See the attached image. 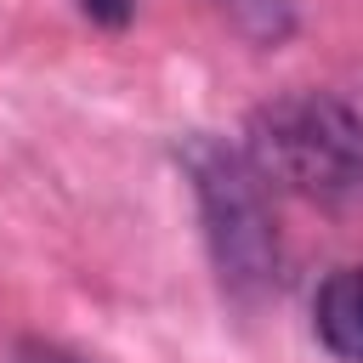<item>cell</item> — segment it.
Returning <instances> with one entry per match:
<instances>
[{
    "label": "cell",
    "mask_w": 363,
    "mask_h": 363,
    "mask_svg": "<svg viewBox=\"0 0 363 363\" xmlns=\"http://www.w3.org/2000/svg\"><path fill=\"white\" fill-rule=\"evenodd\" d=\"M244 159L261 182L323 210H363V113L335 91H289L250 113Z\"/></svg>",
    "instance_id": "cell-1"
},
{
    "label": "cell",
    "mask_w": 363,
    "mask_h": 363,
    "mask_svg": "<svg viewBox=\"0 0 363 363\" xmlns=\"http://www.w3.org/2000/svg\"><path fill=\"white\" fill-rule=\"evenodd\" d=\"M182 170L193 176L204 238L216 255V272L233 295H261L278 278V233L267 210V182L238 147H221L210 136L182 142Z\"/></svg>",
    "instance_id": "cell-2"
},
{
    "label": "cell",
    "mask_w": 363,
    "mask_h": 363,
    "mask_svg": "<svg viewBox=\"0 0 363 363\" xmlns=\"http://www.w3.org/2000/svg\"><path fill=\"white\" fill-rule=\"evenodd\" d=\"M312 329L318 346L340 363H363V261L335 267L312 295Z\"/></svg>",
    "instance_id": "cell-3"
},
{
    "label": "cell",
    "mask_w": 363,
    "mask_h": 363,
    "mask_svg": "<svg viewBox=\"0 0 363 363\" xmlns=\"http://www.w3.org/2000/svg\"><path fill=\"white\" fill-rule=\"evenodd\" d=\"M227 6H233L238 23H244L250 34H261V40L289 34V6H284V0H227Z\"/></svg>",
    "instance_id": "cell-4"
},
{
    "label": "cell",
    "mask_w": 363,
    "mask_h": 363,
    "mask_svg": "<svg viewBox=\"0 0 363 363\" xmlns=\"http://www.w3.org/2000/svg\"><path fill=\"white\" fill-rule=\"evenodd\" d=\"M79 11L91 23H102V28H125L136 17V0H79Z\"/></svg>",
    "instance_id": "cell-5"
},
{
    "label": "cell",
    "mask_w": 363,
    "mask_h": 363,
    "mask_svg": "<svg viewBox=\"0 0 363 363\" xmlns=\"http://www.w3.org/2000/svg\"><path fill=\"white\" fill-rule=\"evenodd\" d=\"M17 363H85V357L57 352V346H23V352H17Z\"/></svg>",
    "instance_id": "cell-6"
}]
</instances>
